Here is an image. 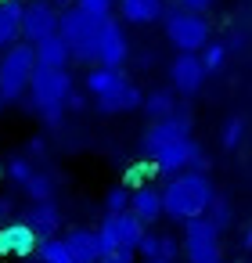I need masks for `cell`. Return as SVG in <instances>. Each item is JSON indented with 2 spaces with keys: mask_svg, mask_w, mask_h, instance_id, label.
<instances>
[{
  "mask_svg": "<svg viewBox=\"0 0 252 263\" xmlns=\"http://www.w3.org/2000/svg\"><path fill=\"white\" fill-rule=\"evenodd\" d=\"M227 44H205V51H202V65H205V72H220L223 69V62H227Z\"/></svg>",
  "mask_w": 252,
  "mask_h": 263,
  "instance_id": "27",
  "label": "cell"
},
{
  "mask_svg": "<svg viewBox=\"0 0 252 263\" xmlns=\"http://www.w3.org/2000/svg\"><path fill=\"white\" fill-rule=\"evenodd\" d=\"M36 72V47L33 44H15L0 58V105L18 101L29 90V80Z\"/></svg>",
  "mask_w": 252,
  "mask_h": 263,
  "instance_id": "6",
  "label": "cell"
},
{
  "mask_svg": "<svg viewBox=\"0 0 252 263\" xmlns=\"http://www.w3.org/2000/svg\"><path fill=\"white\" fill-rule=\"evenodd\" d=\"M58 22L62 15L51 8V0H33V4H26V15H22V36L26 44H44L47 36L58 33Z\"/></svg>",
  "mask_w": 252,
  "mask_h": 263,
  "instance_id": "10",
  "label": "cell"
},
{
  "mask_svg": "<svg viewBox=\"0 0 252 263\" xmlns=\"http://www.w3.org/2000/svg\"><path fill=\"white\" fill-rule=\"evenodd\" d=\"M83 87H87V94L94 98V108H98L101 116L133 112V108H141V105H144L141 87H137L123 69H105V65H98V69H90V72H87Z\"/></svg>",
  "mask_w": 252,
  "mask_h": 263,
  "instance_id": "3",
  "label": "cell"
},
{
  "mask_svg": "<svg viewBox=\"0 0 252 263\" xmlns=\"http://www.w3.org/2000/svg\"><path fill=\"white\" fill-rule=\"evenodd\" d=\"M26 263H33V259H26Z\"/></svg>",
  "mask_w": 252,
  "mask_h": 263,
  "instance_id": "37",
  "label": "cell"
},
{
  "mask_svg": "<svg viewBox=\"0 0 252 263\" xmlns=\"http://www.w3.org/2000/svg\"><path fill=\"white\" fill-rule=\"evenodd\" d=\"M141 108H144L155 123H159V119H169V116L177 112V90H173V87H166V90H151V94L144 98Z\"/></svg>",
  "mask_w": 252,
  "mask_h": 263,
  "instance_id": "20",
  "label": "cell"
},
{
  "mask_svg": "<svg viewBox=\"0 0 252 263\" xmlns=\"http://www.w3.org/2000/svg\"><path fill=\"white\" fill-rule=\"evenodd\" d=\"M126 58H130V40H126L123 26L115 18H105V26H101V47H98V65L123 69Z\"/></svg>",
  "mask_w": 252,
  "mask_h": 263,
  "instance_id": "12",
  "label": "cell"
},
{
  "mask_svg": "<svg viewBox=\"0 0 252 263\" xmlns=\"http://www.w3.org/2000/svg\"><path fill=\"white\" fill-rule=\"evenodd\" d=\"M36 263H76V259H72V252L65 249L62 238H51V241H40V249H36Z\"/></svg>",
  "mask_w": 252,
  "mask_h": 263,
  "instance_id": "22",
  "label": "cell"
},
{
  "mask_svg": "<svg viewBox=\"0 0 252 263\" xmlns=\"http://www.w3.org/2000/svg\"><path fill=\"white\" fill-rule=\"evenodd\" d=\"M130 213H133L141 223H155L159 216H166V209H162V191L151 187V184L133 187V195H130Z\"/></svg>",
  "mask_w": 252,
  "mask_h": 263,
  "instance_id": "16",
  "label": "cell"
},
{
  "mask_svg": "<svg viewBox=\"0 0 252 263\" xmlns=\"http://www.w3.org/2000/svg\"><path fill=\"white\" fill-rule=\"evenodd\" d=\"M119 15L130 26H151L166 15V4L162 0H119Z\"/></svg>",
  "mask_w": 252,
  "mask_h": 263,
  "instance_id": "18",
  "label": "cell"
},
{
  "mask_svg": "<svg viewBox=\"0 0 252 263\" xmlns=\"http://www.w3.org/2000/svg\"><path fill=\"white\" fill-rule=\"evenodd\" d=\"M220 227L209 216L187 220L184 223V259L187 263H223V249H220Z\"/></svg>",
  "mask_w": 252,
  "mask_h": 263,
  "instance_id": "8",
  "label": "cell"
},
{
  "mask_svg": "<svg viewBox=\"0 0 252 263\" xmlns=\"http://www.w3.org/2000/svg\"><path fill=\"white\" fill-rule=\"evenodd\" d=\"M137 152L166 177H177V173H209V155L202 152V144L191 137V112L177 108L169 119H159L151 123L141 141H137Z\"/></svg>",
  "mask_w": 252,
  "mask_h": 263,
  "instance_id": "1",
  "label": "cell"
},
{
  "mask_svg": "<svg viewBox=\"0 0 252 263\" xmlns=\"http://www.w3.org/2000/svg\"><path fill=\"white\" fill-rule=\"evenodd\" d=\"M162 18H166V40H169L180 54H198V51H205V44H209V22H205V15H191V11L169 8Z\"/></svg>",
  "mask_w": 252,
  "mask_h": 263,
  "instance_id": "7",
  "label": "cell"
},
{
  "mask_svg": "<svg viewBox=\"0 0 252 263\" xmlns=\"http://www.w3.org/2000/svg\"><path fill=\"white\" fill-rule=\"evenodd\" d=\"M137 256H141L144 263L162 259V234H144V238H141V245H137Z\"/></svg>",
  "mask_w": 252,
  "mask_h": 263,
  "instance_id": "28",
  "label": "cell"
},
{
  "mask_svg": "<svg viewBox=\"0 0 252 263\" xmlns=\"http://www.w3.org/2000/svg\"><path fill=\"white\" fill-rule=\"evenodd\" d=\"M241 137H245V119L230 116V119L223 123V130H220V144H223L227 152H234V148L241 144Z\"/></svg>",
  "mask_w": 252,
  "mask_h": 263,
  "instance_id": "25",
  "label": "cell"
},
{
  "mask_svg": "<svg viewBox=\"0 0 252 263\" xmlns=\"http://www.w3.org/2000/svg\"><path fill=\"white\" fill-rule=\"evenodd\" d=\"M29 98H33V108L40 112V119L51 123V126H58L62 116H65V105L72 98V76H69V69L36 65L33 80H29Z\"/></svg>",
  "mask_w": 252,
  "mask_h": 263,
  "instance_id": "4",
  "label": "cell"
},
{
  "mask_svg": "<svg viewBox=\"0 0 252 263\" xmlns=\"http://www.w3.org/2000/svg\"><path fill=\"white\" fill-rule=\"evenodd\" d=\"M212 4H216V0H173V8H180V11H191V15H205Z\"/></svg>",
  "mask_w": 252,
  "mask_h": 263,
  "instance_id": "30",
  "label": "cell"
},
{
  "mask_svg": "<svg viewBox=\"0 0 252 263\" xmlns=\"http://www.w3.org/2000/svg\"><path fill=\"white\" fill-rule=\"evenodd\" d=\"M22 191H26L33 202H51V198H54V191H58V177H54V173H47V170H36Z\"/></svg>",
  "mask_w": 252,
  "mask_h": 263,
  "instance_id": "21",
  "label": "cell"
},
{
  "mask_svg": "<svg viewBox=\"0 0 252 263\" xmlns=\"http://www.w3.org/2000/svg\"><path fill=\"white\" fill-rule=\"evenodd\" d=\"M130 187L126 184H115V187H108V195H105V216H115V213H130Z\"/></svg>",
  "mask_w": 252,
  "mask_h": 263,
  "instance_id": "24",
  "label": "cell"
},
{
  "mask_svg": "<svg viewBox=\"0 0 252 263\" xmlns=\"http://www.w3.org/2000/svg\"><path fill=\"white\" fill-rule=\"evenodd\" d=\"M241 245H245V249H252V231H245V238H241Z\"/></svg>",
  "mask_w": 252,
  "mask_h": 263,
  "instance_id": "34",
  "label": "cell"
},
{
  "mask_svg": "<svg viewBox=\"0 0 252 263\" xmlns=\"http://www.w3.org/2000/svg\"><path fill=\"white\" fill-rule=\"evenodd\" d=\"M151 263H169V259H151Z\"/></svg>",
  "mask_w": 252,
  "mask_h": 263,
  "instance_id": "35",
  "label": "cell"
},
{
  "mask_svg": "<svg viewBox=\"0 0 252 263\" xmlns=\"http://www.w3.org/2000/svg\"><path fill=\"white\" fill-rule=\"evenodd\" d=\"M0 213H4V198H0Z\"/></svg>",
  "mask_w": 252,
  "mask_h": 263,
  "instance_id": "36",
  "label": "cell"
},
{
  "mask_svg": "<svg viewBox=\"0 0 252 263\" xmlns=\"http://www.w3.org/2000/svg\"><path fill=\"white\" fill-rule=\"evenodd\" d=\"M76 8L94 15V18H112V8H115V0H76Z\"/></svg>",
  "mask_w": 252,
  "mask_h": 263,
  "instance_id": "29",
  "label": "cell"
},
{
  "mask_svg": "<svg viewBox=\"0 0 252 263\" xmlns=\"http://www.w3.org/2000/svg\"><path fill=\"white\" fill-rule=\"evenodd\" d=\"M36 170H40V166H36L29 155H11V159H8V177H11L18 187H26V184H29V177H33Z\"/></svg>",
  "mask_w": 252,
  "mask_h": 263,
  "instance_id": "23",
  "label": "cell"
},
{
  "mask_svg": "<svg viewBox=\"0 0 252 263\" xmlns=\"http://www.w3.org/2000/svg\"><path fill=\"white\" fill-rule=\"evenodd\" d=\"M162 259H169V263H177V241H173L169 234H162Z\"/></svg>",
  "mask_w": 252,
  "mask_h": 263,
  "instance_id": "32",
  "label": "cell"
},
{
  "mask_svg": "<svg viewBox=\"0 0 252 263\" xmlns=\"http://www.w3.org/2000/svg\"><path fill=\"white\" fill-rule=\"evenodd\" d=\"M51 8H54V11L65 8V11H69V8H76V0H51Z\"/></svg>",
  "mask_w": 252,
  "mask_h": 263,
  "instance_id": "33",
  "label": "cell"
},
{
  "mask_svg": "<svg viewBox=\"0 0 252 263\" xmlns=\"http://www.w3.org/2000/svg\"><path fill=\"white\" fill-rule=\"evenodd\" d=\"M98 234H101V245L108 252V249H137L148 231H144V223L133 213H115V216H105L101 220Z\"/></svg>",
  "mask_w": 252,
  "mask_h": 263,
  "instance_id": "9",
  "label": "cell"
},
{
  "mask_svg": "<svg viewBox=\"0 0 252 263\" xmlns=\"http://www.w3.org/2000/svg\"><path fill=\"white\" fill-rule=\"evenodd\" d=\"M22 15L26 4L22 0H0V51H11L22 36Z\"/></svg>",
  "mask_w": 252,
  "mask_h": 263,
  "instance_id": "17",
  "label": "cell"
},
{
  "mask_svg": "<svg viewBox=\"0 0 252 263\" xmlns=\"http://www.w3.org/2000/svg\"><path fill=\"white\" fill-rule=\"evenodd\" d=\"M220 231H227L230 223H234V205H230V198H223V195H216V202H212V209L205 213Z\"/></svg>",
  "mask_w": 252,
  "mask_h": 263,
  "instance_id": "26",
  "label": "cell"
},
{
  "mask_svg": "<svg viewBox=\"0 0 252 263\" xmlns=\"http://www.w3.org/2000/svg\"><path fill=\"white\" fill-rule=\"evenodd\" d=\"M205 65H202V54H177L173 62H169V83H173V90L177 94H184V98H191V94H198L202 90V83H205Z\"/></svg>",
  "mask_w": 252,
  "mask_h": 263,
  "instance_id": "11",
  "label": "cell"
},
{
  "mask_svg": "<svg viewBox=\"0 0 252 263\" xmlns=\"http://www.w3.org/2000/svg\"><path fill=\"white\" fill-rule=\"evenodd\" d=\"M62 241H65V249L72 252V259H76V263H101V259H105L101 234H98V231H90V227H76V231H69Z\"/></svg>",
  "mask_w": 252,
  "mask_h": 263,
  "instance_id": "15",
  "label": "cell"
},
{
  "mask_svg": "<svg viewBox=\"0 0 252 263\" xmlns=\"http://www.w3.org/2000/svg\"><path fill=\"white\" fill-rule=\"evenodd\" d=\"M212 202H216V187H212L209 173L187 170V173L169 177L166 187H162V209H166L169 220H180V223L205 216L212 209Z\"/></svg>",
  "mask_w": 252,
  "mask_h": 263,
  "instance_id": "2",
  "label": "cell"
},
{
  "mask_svg": "<svg viewBox=\"0 0 252 263\" xmlns=\"http://www.w3.org/2000/svg\"><path fill=\"white\" fill-rule=\"evenodd\" d=\"M101 26H105V18H94V15L80 11V8H69V11H62L58 36L69 44V51H72V58H76V62L90 65V62H98Z\"/></svg>",
  "mask_w": 252,
  "mask_h": 263,
  "instance_id": "5",
  "label": "cell"
},
{
  "mask_svg": "<svg viewBox=\"0 0 252 263\" xmlns=\"http://www.w3.org/2000/svg\"><path fill=\"white\" fill-rule=\"evenodd\" d=\"M36 249H40V238H36V231H33L26 220H15V223H4V227H0V256L29 259Z\"/></svg>",
  "mask_w": 252,
  "mask_h": 263,
  "instance_id": "13",
  "label": "cell"
},
{
  "mask_svg": "<svg viewBox=\"0 0 252 263\" xmlns=\"http://www.w3.org/2000/svg\"><path fill=\"white\" fill-rule=\"evenodd\" d=\"M69 62H72V51H69V44L54 33V36H47L44 44H36V65H47V69H69Z\"/></svg>",
  "mask_w": 252,
  "mask_h": 263,
  "instance_id": "19",
  "label": "cell"
},
{
  "mask_svg": "<svg viewBox=\"0 0 252 263\" xmlns=\"http://www.w3.org/2000/svg\"><path fill=\"white\" fill-rule=\"evenodd\" d=\"M26 223L36 231L40 241L58 238V231H62V209H58V202H54V198H51V202H29V209H26Z\"/></svg>",
  "mask_w": 252,
  "mask_h": 263,
  "instance_id": "14",
  "label": "cell"
},
{
  "mask_svg": "<svg viewBox=\"0 0 252 263\" xmlns=\"http://www.w3.org/2000/svg\"><path fill=\"white\" fill-rule=\"evenodd\" d=\"M101 263H137V249H108Z\"/></svg>",
  "mask_w": 252,
  "mask_h": 263,
  "instance_id": "31",
  "label": "cell"
}]
</instances>
